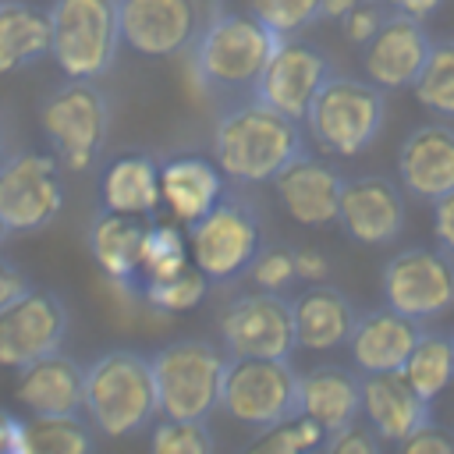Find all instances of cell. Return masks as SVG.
Instances as JSON below:
<instances>
[{"label":"cell","instance_id":"836d02e7","mask_svg":"<svg viewBox=\"0 0 454 454\" xmlns=\"http://www.w3.org/2000/svg\"><path fill=\"white\" fill-rule=\"evenodd\" d=\"M209 284H213V280H209L195 262H188V266L177 270L174 277L145 280L138 291H142L145 305H153V309H160V312H188V309H195V305L209 294Z\"/></svg>","mask_w":454,"mask_h":454},{"label":"cell","instance_id":"7dc6e473","mask_svg":"<svg viewBox=\"0 0 454 454\" xmlns=\"http://www.w3.org/2000/svg\"><path fill=\"white\" fill-rule=\"evenodd\" d=\"M11 153V131H7V117H4V110H0V160Z\"/></svg>","mask_w":454,"mask_h":454},{"label":"cell","instance_id":"d6986e66","mask_svg":"<svg viewBox=\"0 0 454 454\" xmlns=\"http://www.w3.org/2000/svg\"><path fill=\"white\" fill-rule=\"evenodd\" d=\"M340 188L344 174L330 160H319L312 153L298 156L273 177L280 209L301 227H333L340 209Z\"/></svg>","mask_w":454,"mask_h":454},{"label":"cell","instance_id":"ba28073f","mask_svg":"<svg viewBox=\"0 0 454 454\" xmlns=\"http://www.w3.org/2000/svg\"><path fill=\"white\" fill-rule=\"evenodd\" d=\"M160 415L163 419H209L220 408V383L227 351L202 337H181L149 355Z\"/></svg>","mask_w":454,"mask_h":454},{"label":"cell","instance_id":"ab89813d","mask_svg":"<svg viewBox=\"0 0 454 454\" xmlns=\"http://www.w3.org/2000/svg\"><path fill=\"white\" fill-rule=\"evenodd\" d=\"M397 454H454V429H443V426L429 422L419 433L404 436L397 443Z\"/></svg>","mask_w":454,"mask_h":454},{"label":"cell","instance_id":"e0dca14e","mask_svg":"<svg viewBox=\"0 0 454 454\" xmlns=\"http://www.w3.org/2000/svg\"><path fill=\"white\" fill-rule=\"evenodd\" d=\"M404 188L383 174L344 177L337 223L358 245H390L404 231Z\"/></svg>","mask_w":454,"mask_h":454},{"label":"cell","instance_id":"7a4b0ae2","mask_svg":"<svg viewBox=\"0 0 454 454\" xmlns=\"http://www.w3.org/2000/svg\"><path fill=\"white\" fill-rule=\"evenodd\" d=\"M280 43L284 39L252 11H234L223 0H213L188 50L192 78L220 106L234 103L241 96H252Z\"/></svg>","mask_w":454,"mask_h":454},{"label":"cell","instance_id":"e575fe53","mask_svg":"<svg viewBox=\"0 0 454 454\" xmlns=\"http://www.w3.org/2000/svg\"><path fill=\"white\" fill-rule=\"evenodd\" d=\"M149 454H216L206 419H163L149 433Z\"/></svg>","mask_w":454,"mask_h":454},{"label":"cell","instance_id":"7c38bea8","mask_svg":"<svg viewBox=\"0 0 454 454\" xmlns=\"http://www.w3.org/2000/svg\"><path fill=\"white\" fill-rule=\"evenodd\" d=\"M220 348L231 358H291L298 348L294 312L280 291H245L231 298L220 316Z\"/></svg>","mask_w":454,"mask_h":454},{"label":"cell","instance_id":"7402d4cb","mask_svg":"<svg viewBox=\"0 0 454 454\" xmlns=\"http://www.w3.org/2000/svg\"><path fill=\"white\" fill-rule=\"evenodd\" d=\"M298 415L319 422L326 436L355 426L362 415V372L333 362L298 372Z\"/></svg>","mask_w":454,"mask_h":454},{"label":"cell","instance_id":"8d00e7d4","mask_svg":"<svg viewBox=\"0 0 454 454\" xmlns=\"http://www.w3.org/2000/svg\"><path fill=\"white\" fill-rule=\"evenodd\" d=\"M248 277L259 291H284L298 280V270H294V248L287 245H262V252L252 259L248 266Z\"/></svg>","mask_w":454,"mask_h":454},{"label":"cell","instance_id":"603a6c76","mask_svg":"<svg viewBox=\"0 0 454 454\" xmlns=\"http://www.w3.org/2000/svg\"><path fill=\"white\" fill-rule=\"evenodd\" d=\"M14 394L32 415H82L85 411V365H78L64 351H53L18 369Z\"/></svg>","mask_w":454,"mask_h":454},{"label":"cell","instance_id":"d590c367","mask_svg":"<svg viewBox=\"0 0 454 454\" xmlns=\"http://www.w3.org/2000/svg\"><path fill=\"white\" fill-rule=\"evenodd\" d=\"M245 4L280 39L301 35L312 21H319V7H323V0H245Z\"/></svg>","mask_w":454,"mask_h":454},{"label":"cell","instance_id":"8992f818","mask_svg":"<svg viewBox=\"0 0 454 454\" xmlns=\"http://www.w3.org/2000/svg\"><path fill=\"white\" fill-rule=\"evenodd\" d=\"M50 60L64 78L99 82L121 53L117 0H50Z\"/></svg>","mask_w":454,"mask_h":454},{"label":"cell","instance_id":"ffe728a7","mask_svg":"<svg viewBox=\"0 0 454 454\" xmlns=\"http://www.w3.org/2000/svg\"><path fill=\"white\" fill-rule=\"evenodd\" d=\"M362 415L380 440L401 443L433 422V401L415 394L401 372H369L362 376Z\"/></svg>","mask_w":454,"mask_h":454},{"label":"cell","instance_id":"bcb514c9","mask_svg":"<svg viewBox=\"0 0 454 454\" xmlns=\"http://www.w3.org/2000/svg\"><path fill=\"white\" fill-rule=\"evenodd\" d=\"M355 4H358V0H323V7H319V21H340Z\"/></svg>","mask_w":454,"mask_h":454},{"label":"cell","instance_id":"9c48e42d","mask_svg":"<svg viewBox=\"0 0 454 454\" xmlns=\"http://www.w3.org/2000/svg\"><path fill=\"white\" fill-rule=\"evenodd\" d=\"M220 408L248 429L298 419V372L291 358H231L223 365Z\"/></svg>","mask_w":454,"mask_h":454},{"label":"cell","instance_id":"d6a6232c","mask_svg":"<svg viewBox=\"0 0 454 454\" xmlns=\"http://www.w3.org/2000/svg\"><path fill=\"white\" fill-rule=\"evenodd\" d=\"M326 443V433L319 422L298 415L291 422L259 429L238 454H319V447Z\"/></svg>","mask_w":454,"mask_h":454},{"label":"cell","instance_id":"2e32d148","mask_svg":"<svg viewBox=\"0 0 454 454\" xmlns=\"http://www.w3.org/2000/svg\"><path fill=\"white\" fill-rule=\"evenodd\" d=\"M429 50H433V35L426 21L387 11L380 28L358 46V57L372 85H380L383 92H401L411 89L415 78L422 74Z\"/></svg>","mask_w":454,"mask_h":454},{"label":"cell","instance_id":"1f68e13d","mask_svg":"<svg viewBox=\"0 0 454 454\" xmlns=\"http://www.w3.org/2000/svg\"><path fill=\"white\" fill-rule=\"evenodd\" d=\"M192 262L188 252V234H181L174 223H149L145 241H142V284L145 280H163L174 277ZM138 284V287H142Z\"/></svg>","mask_w":454,"mask_h":454},{"label":"cell","instance_id":"6da1fadb","mask_svg":"<svg viewBox=\"0 0 454 454\" xmlns=\"http://www.w3.org/2000/svg\"><path fill=\"white\" fill-rule=\"evenodd\" d=\"M305 153V121L287 117L255 96L223 103L213 121V163L234 184H273V177Z\"/></svg>","mask_w":454,"mask_h":454},{"label":"cell","instance_id":"30bf717a","mask_svg":"<svg viewBox=\"0 0 454 454\" xmlns=\"http://www.w3.org/2000/svg\"><path fill=\"white\" fill-rule=\"evenodd\" d=\"M383 305L426 323L454 309V255L440 245H408L380 270Z\"/></svg>","mask_w":454,"mask_h":454},{"label":"cell","instance_id":"484cf974","mask_svg":"<svg viewBox=\"0 0 454 454\" xmlns=\"http://www.w3.org/2000/svg\"><path fill=\"white\" fill-rule=\"evenodd\" d=\"M149 223H142V216H128V213H110L99 209L89 223V255L96 259V266L103 270L106 280L121 284V287H138L142 284V241H145Z\"/></svg>","mask_w":454,"mask_h":454},{"label":"cell","instance_id":"d4e9b609","mask_svg":"<svg viewBox=\"0 0 454 454\" xmlns=\"http://www.w3.org/2000/svg\"><path fill=\"white\" fill-rule=\"evenodd\" d=\"M160 192L174 220L188 227L220 202V195L227 192V177L213 160L199 153H181L160 163Z\"/></svg>","mask_w":454,"mask_h":454},{"label":"cell","instance_id":"cb8c5ba5","mask_svg":"<svg viewBox=\"0 0 454 454\" xmlns=\"http://www.w3.org/2000/svg\"><path fill=\"white\" fill-rule=\"evenodd\" d=\"M291 312H294V337H298V348H309V351H333V348H344L355 333V323H358V309L355 301L333 287V284H309L294 301H291Z\"/></svg>","mask_w":454,"mask_h":454},{"label":"cell","instance_id":"f6af8a7d","mask_svg":"<svg viewBox=\"0 0 454 454\" xmlns=\"http://www.w3.org/2000/svg\"><path fill=\"white\" fill-rule=\"evenodd\" d=\"M390 11H397V14H408V18H419V21H429L440 7H443V0H383Z\"/></svg>","mask_w":454,"mask_h":454},{"label":"cell","instance_id":"5bb4252c","mask_svg":"<svg viewBox=\"0 0 454 454\" xmlns=\"http://www.w3.org/2000/svg\"><path fill=\"white\" fill-rule=\"evenodd\" d=\"M121 43L138 57H177L188 53L202 21V0H117Z\"/></svg>","mask_w":454,"mask_h":454},{"label":"cell","instance_id":"60d3db41","mask_svg":"<svg viewBox=\"0 0 454 454\" xmlns=\"http://www.w3.org/2000/svg\"><path fill=\"white\" fill-rule=\"evenodd\" d=\"M294 270L305 284H323L330 277V259L319 248H294Z\"/></svg>","mask_w":454,"mask_h":454},{"label":"cell","instance_id":"ee69618b","mask_svg":"<svg viewBox=\"0 0 454 454\" xmlns=\"http://www.w3.org/2000/svg\"><path fill=\"white\" fill-rule=\"evenodd\" d=\"M32 284H28V277H25V270H18L11 259H4L0 255V309L4 305H11L21 291H28Z\"/></svg>","mask_w":454,"mask_h":454},{"label":"cell","instance_id":"74e56055","mask_svg":"<svg viewBox=\"0 0 454 454\" xmlns=\"http://www.w3.org/2000/svg\"><path fill=\"white\" fill-rule=\"evenodd\" d=\"M387 4L383 0H358L344 18H340V28H344V35L355 43V46H362L376 28H380V21L387 18Z\"/></svg>","mask_w":454,"mask_h":454},{"label":"cell","instance_id":"c3c4849f","mask_svg":"<svg viewBox=\"0 0 454 454\" xmlns=\"http://www.w3.org/2000/svg\"><path fill=\"white\" fill-rule=\"evenodd\" d=\"M4 238H7V227H4V220H0V245H4Z\"/></svg>","mask_w":454,"mask_h":454},{"label":"cell","instance_id":"f35d334b","mask_svg":"<svg viewBox=\"0 0 454 454\" xmlns=\"http://www.w3.org/2000/svg\"><path fill=\"white\" fill-rule=\"evenodd\" d=\"M319 454H383L380 436L369 426H348L333 436H326V443L319 447Z\"/></svg>","mask_w":454,"mask_h":454},{"label":"cell","instance_id":"4fadbf2b","mask_svg":"<svg viewBox=\"0 0 454 454\" xmlns=\"http://www.w3.org/2000/svg\"><path fill=\"white\" fill-rule=\"evenodd\" d=\"M67 337V305L57 291L28 287L0 309V365L25 369L35 358L60 351Z\"/></svg>","mask_w":454,"mask_h":454},{"label":"cell","instance_id":"f546056e","mask_svg":"<svg viewBox=\"0 0 454 454\" xmlns=\"http://www.w3.org/2000/svg\"><path fill=\"white\" fill-rule=\"evenodd\" d=\"M411 92L422 110L436 114L440 121H454V35L433 39V50Z\"/></svg>","mask_w":454,"mask_h":454},{"label":"cell","instance_id":"44dd1931","mask_svg":"<svg viewBox=\"0 0 454 454\" xmlns=\"http://www.w3.org/2000/svg\"><path fill=\"white\" fill-rule=\"evenodd\" d=\"M422 337V323L394 312V309H372L362 312L355 323V333L348 340L351 365L369 376V372H401L415 340Z\"/></svg>","mask_w":454,"mask_h":454},{"label":"cell","instance_id":"4dcf8cb0","mask_svg":"<svg viewBox=\"0 0 454 454\" xmlns=\"http://www.w3.org/2000/svg\"><path fill=\"white\" fill-rule=\"evenodd\" d=\"M25 454H92V433L82 415L25 419Z\"/></svg>","mask_w":454,"mask_h":454},{"label":"cell","instance_id":"5b68a950","mask_svg":"<svg viewBox=\"0 0 454 454\" xmlns=\"http://www.w3.org/2000/svg\"><path fill=\"white\" fill-rule=\"evenodd\" d=\"M39 131L64 170H92L110 138V96L99 82L64 78L39 103Z\"/></svg>","mask_w":454,"mask_h":454},{"label":"cell","instance_id":"b9f144b4","mask_svg":"<svg viewBox=\"0 0 454 454\" xmlns=\"http://www.w3.org/2000/svg\"><path fill=\"white\" fill-rule=\"evenodd\" d=\"M433 234H436V245L454 255V192L433 202Z\"/></svg>","mask_w":454,"mask_h":454},{"label":"cell","instance_id":"4316f807","mask_svg":"<svg viewBox=\"0 0 454 454\" xmlns=\"http://www.w3.org/2000/svg\"><path fill=\"white\" fill-rule=\"evenodd\" d=\"M99 202L110 213L153 216L163 206L160 163L149 153H121L99 174Z\"/></svg>","mask_w":454,"mask_h":454},{"label":"cell","instance_id":"3957f363","mask_svg":"<svg viewBox=\"0 0 454 454\" xmlns=\"http://www.w3.org/2000/svg\"><path fill=\"white\" fill-rule=\"evenodd\" d=\"M85 415L103 436H135L160 415L149 355L114 348L85 365Z\"/></svg>","mask_w":454,"mask_h":454},{"label":"cell","instance_id":"52a82bcc","mask_svg":"<svg viewBox=\"0 0 454 454\" xmlns=\"http://www.w3.org/2000/svg\"><path fill=\"white\" fill-rule=\"evenodd\" d=\"M262 245H266V238H262L259 206L248 195H241L238 188H227L206 216L188 223L192 262L213 284H227V280H238L241 273H248V266L262 252Z\"/></svg>","mask_w":454,"mask_h":454},{"label":"cell","instance_id":"9a60e30c","mask_svg":"<svg viewBox=\"0 0 454 454\" xmlns=\"http://www.w3.org/2000/svg\"><path fill=\"white\" fill-rule=\"evenodd\" d=\"M333 60L326 57V50H319L316 43H305L301 35L284 39L277 46V53L270 57L262 78L255 82L252 96L262 99L266 106L305 121L312 99L319 96V89L326 85V78L333 74Z\"/></svg>","mask_w":454,"mask_h":454},{"label":"cell","instance_id":"f1b7e54d","mask_svg":"<svg viewBox=\"0 0 454 454\" xmlns=\"http://www.w3.org/2000/svg\"><path fill=\"white\" fill-rule=\"evenodd\" d=\"M401 376L415 387V394H422L426 401H436L454 383V333L422 330Z\"/></svg>","mask_w":454,"mask_h":454},{"label":"cell","instance_id":"ac0fdd59","mask_svg":"<svg viewBox=\"0 0 454 454\" xmlns=\"http://www.w3.org/2000/svg\"><path fill=\"white\" fill-rule=\"evenodd\" d=\"M397 181L419 202L454 192V121H422L397 145Z\"/></svg>","mask_w":454,"mask_h":454},{"label":"cell","instance_id":"8fae6325","mask_svg":"<svg viewBox=\"0 0 454 454\" xmlns=\"http://www.w3.org/2000/svg\"><path fill=\"white\" fill-rule=\"evenodd\" d=\"M64 209V181L53 153L11 149L0 160V220L7 234L50 227Z\"/></svg>","mask_w":454,"mask_h":454},{"label":"cell","instance_id":"83f0119b","mask_svg":"<svg viewBox=\"0 0 454 454\" xmlns=\"http://www.w3.org/2000/svg\"><path fill=\"white\" fill-rule=\"evenodd\" d=\"M50 57V14L28 0H0V74Z\"/></svg>","mask_w":454,"mask_h":454},{"label":"cell","instance_id":"7bdbcfd3","mask_svg":"<svg viewBox=\"0 0 454 454\" xmlns=\"http://www.w3.org/2000/svg\"><path fill=\"white\" fill-rule=\"evenodd\" d=\"M0 454H25V419L0 408Z\"/></svg>","mask_w":454,"mask_h":454},{"label":"cell","instance_id":"277c9868","mask_svg":"<svg viewBox=\"0 0 454 454\" xmlns=\"http://www.w3.org/2000/svg\"><path fill=\"white\" fill-rule=\"evenodd\" d=\"M387 124V92L369 78L333 71L305 114L312 145L326 156L351 160L365 153Z\"/></svg>","mask_w":454,"mask_h":454}]
</instances>
